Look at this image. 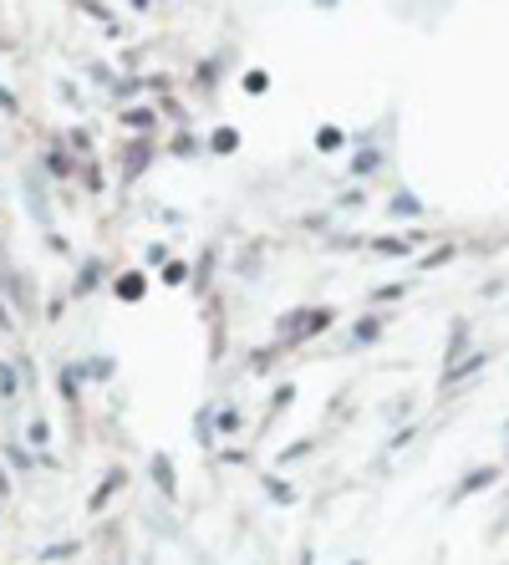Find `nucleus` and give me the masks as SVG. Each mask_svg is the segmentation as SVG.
<instances>
[{
	"label": "nucleus",
	"mask_w": 509,
	"mask_h": 565,
	"mask_svg": "<svg viewBox=\"0 0 509 565\" xmlns=\"http://www.w3.org/2000/svg\"><path fill=\"white\" fill-rule=\"evenodd\" d=\"M479 484H495V469H474L464 484H458V494H469V489H479Z\"/></svg>",
	"instance_id": "2"
},
{
	"label": "nucleus",
	"mask_w": 509,
	"mask_h": 565,
	"mask_svg": "<svg viewBox=\"0 0 509 565\" xmlns=\"http://www.w3.org/2000/svg\"><path fill=\"white\" fill-rule=\"evenodd\" d=\"M378 250H382V255H407V245H403V239H382Z\"/></svg>",
	"instance_id": "4"
},
{
	"label": "nucleus",
	"mask_w": 509,
	"mask_h": 565,
	"mask_svg": "<svg viewBox=\"0 0 509 565\" xmlns=\"http://www.w3.org/2000/svg\"><path fill=\"white\" fill-rule=\"evenodd\" d=\"M484 367V352H474V356H464V362H448V372H444V382H464L469 372H479Z\"/></svg>",
	"instance_id": "1"
},
{
	"label": "nucleus",
	"mask_w": 509,
	"mask_h": 565,
	"mask_svg": "<svg viewBox=\"0 0 509 565\" xmlns=\"http://www.w3.org/2000/svg\"><path fill=\"white\" fill-rule=\"evenodd\" d=\"M392 214L413 220V214H423V210H418V199H413V194H397V199H392Z\"/></svg>",
	"instance_id": "3"
}]
</instances>
